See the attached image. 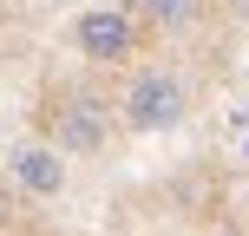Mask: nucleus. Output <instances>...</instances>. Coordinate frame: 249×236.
Instances as JSON below:
<instances>
[{"label":"nucleus","mask_w":249,"mask_h":236,"mask_svg":"<svg viewBox=\"0 0 249 236\" xmlns=\"http://www.w3.org/2000/svg\"><path fill=\"white\" fill-rule=\"evenodd\" d=\"M184 86H177L171 73H138L131 92H124V125L131 131H171L177 118H184Z\"/></svg>","instance_id":"nucleus-1"},{"label":"nucleus","mask_w":249,"mask_h":236,"mask_svg":"<svg viewBox=\"0 0 249 236\" xmlns=\"http://www.w3.org/2000/svg\"><path fill=\"white\" fill-rule=\"evenodd\" d=\"M79 53H86V59H124V53H131V20H124V7L79 13Z\"/></svg>","instance_id":"nucleus-2"},{"label":"nucleus","mask_w":249,"mask_h":236,"mask_svg":"<svg viewBox=\"0 0 249 236\" xmlns=\"http://www.w3.org/2000/svg\"><path fill=\"white\" fill-rule=\"evenodd\" d=\"M13 177H20L33 197H59V184H66V164H59V151H46V145H20L13 151Z\"/></svg>","instance_id":"nucleus-3"},{"label":"nucleus","mask_w":249,"mask_h":236,"mask_svg":"<svg viewBox=\"0 0 249 236\" xmlns=\"http://www.w3.org/2000/svg\"><path fill=\"white\" fill-rule=\"evenodd\" d=\"M59 145H66V151H99V145H105V112H99L92 99L66 105V112H59Z\"/></svg>","instance_id":"nucleus-4"},{"label":"nucleus","mask_w":249,"mask_h":236,"mask_svg":"<svg viewBox=\"0 0 249 236\" xmlns=\"http://www.w3.org/2000/svg\"><path fill=\"white\" fill-rule=\"evenodd\" d=\"M144 13L158 26H190V13H197V0H144Z\"/></svg>","instance_id":"nucleus-5"}]
</instances>
